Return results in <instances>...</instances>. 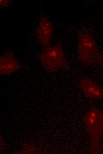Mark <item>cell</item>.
Returning a JSON list of instances; mask_svg holds the SVG:
<instances>
[{"instance_id": "obj_1", "label": "cell", "mask_w": 103, "mask_h": 154, "mask_svg": "<svg viewBox=\"0 0 103 154\" xmlns=\"http://www.w3.org/2000/svg\"><path fill=\"white\" fill-rule=\"evenodd\" d=\"M83 121L90 135L91 153H100L101 151L99 142L103 132V113L93 105L85 115Z\"/></svg>"}, {"instance_id": "obj_2", "label": "cell", "mask_w": 103, "mask_h": 154, "mask_svg": "<svg viewBox=\"0 0 103 154\" xmlns=\"http://www.w3.org/2000/svg\"><path fill=\"white\" fill-rule=\"evenodd\" d=\"M78 58L86 65L103 63V55L99 52L92 37L83 31L80 34L78 45Z\"/></svg>"}, {"instance_id": "obj_3", "label": "cell", "mask_w": 103, "mask_h": 154, "mask_svg": "<svg viewBox=\"0 0 103 154\" xmlns=\"http://www.w3.org/2000/svg\"><path fill=\"white\" fill-rule=\"evenodd\" d=\"M40 59L44 66L52 73L59 68H65L66 65L62 47L60 45L46 48L41 53Z\"/></svg>"}, {"instance_id": "obj_4", "label": "cell", "mask_w": 103, "mask_h": 154, "mask_svg": "<svg viewBox=\"0 0 103 154\" xmlns=\"http://www.w3.org/2000/svg\"><path fill=\"white\" fill-rule=\"evenodd\" d=\"M52 33V28L49 21L44 17L41 18L39 23L38 35L40 41L45 48L50 46Z\"/></svg>"}, {"instance_id": "obj_5", "label": "cell", "mask_w": 103, "mask_h": 154, "mask_svg": "<svg viewBox=\"0 0 103 154\" xmlns=\"http://www.w3.org/2000/svg\"><path fill=\"white\" fill-rule=\"evenodd\" d=\"M80 86L88 97L103 99V90L92 80L87 79L82 80Z\"/></svg>"}, {"instance_id": "obj_6", "label": "cell", "mask_w": 103, "mask_h": 154, "mask_svg": "<svg viewBox=\"0 0 103 154\" xmlns=\"http://www.w3.org/2000/svg\"><path fill=\"white\" fill-rule=\"evenodd\" d=\"M0 73L6 75L16 70L19 68V64L12 55L6 53L0 59Z\"/></svg>"}, {"instance_id": "obj_7", "label": "cell", "mask_w": 103, "mask_h": 154, "mask_svg": "<svg viewBox=\"0 0 103 154\" xmlns=\"http://www.w3.org/2000/svg\"><path fill=\"white\" fill-rule=\"evenodd\" d=\"M7 0H0V4L2 5L4 4H7L8 1Z\"/></svg>"}, {"instance_id": "obj_8", "label": "cell", "mask_w": 103, "mask_h": 154, "mask_svg": "<svg viewBox=\"0 0 103 154\" xmlns=\"http://www.w3.org/2000/svg\"><path fill=\"white\" fill-rule=\"evenodd\" d=\"M101 66H102V68L103 69V63H102L101 64Z\"/></svg>"}]
</instances>
